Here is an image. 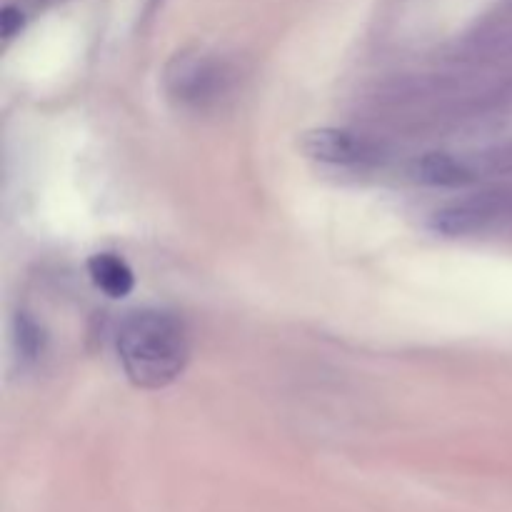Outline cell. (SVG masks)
<instances>
[{
    "label": "cell",
    "mask_w": 512,
    "mask_h": 512,
    "mask_svg": "<svg viewBox=\"0 0 512 512\" xmlns=\"http://www.w3.org/2000/svg\"><path fill=\"white\" fill-rule=\"evenodd\" d=\"M15 350L23 360H35L43 353V330L38 328L35 320H30L25 313H18L15 318Z\"/></svg>",
    "instance_id": "obj_5"
},
{
    "label": "cell",
    "mask_w": 512,
    "mask_h": 512,
    "mask_svg": "<svg viewBox=\"0 0 512 512\" xmlns=\"http://www.w3.org/2000/svg\"><path fill=\"white\" fill-rule=\"evenodd\" d=\"M480 210L473 208H448V210H440L435 213V230L440 233H448V235H460V233H468V230L478 228L480 225Z\"/></svg>",
    "instance_id": "obj_6"
},
{
    "label": "cell",
    "mask_w": 512,
    "mask_h": 512,
    "mask_svg": "<svg viewBox=\"0 0 512 512\" xmlns=\"http://www.w3.org/2000/svg\"><path fill=\"white\" fill-rule=\"evenodd\" d=\"M413 175L420 183L443 185V188H460V185L473 183V173L460 160L445 153H428L415 160Z\"/></svg>",
    "instance_id": "obj_4"
},
{
    "label": "cell",
    "mask_w": 512,
    "mask_h": 512,
    "mask_svg": "<svg viewBox=\"0 0 512 512\" xmlns=\"http://www.w3.org/2000/svg\"><path fill=\"white\" fill-rule=\"evenodd\" d=\"M88 273L95 288L103 290L108 298H125L135 288V275L130 265L113 253L93 255L88 260Z\"/></svg>",
    "instance_id": "obj_3"
},
{
    "label": "cell",
    "mask_w": 512,
    "mask_h": 512,
    "mask_svg": "<svg viewBox=\"0 0 512 512\" xmlns=\"http://www.w3.org/2000/svg\"><path fill=\"white\" fill-rule=\"evenodd\" d=\"M185 325L165 310H135L118 330V358L125 375L143 390L168 388L188 365Z\"/></svg>",
    "instance_id": "obj_1"
},
{
    "label": "cell",
    "mask_w": 512,
    "mask_h": 512,
    "mask_svg": "<svg viewBox=\"0 0 512 512\" xmlns=\"http://www.w3.org/2000/svg\"><path fill=\"white\" fill-rule=\"evenodd\" d=\"M300 150L308 158L330 165H358L373 158V148L365 138L340 128H315L303 133Z\"/></svg>",
    "instance_id": "obj_2"
},
{
    "label": "cell",
    "mask_w": 512,
    "mask_h": 512,
    "mask_svg": "<svg viewBox=\"0 0 512 512\" xmlns=\"http://www.w3.org/2000/svg\"><path fill=\"white\" fill-rule=\"evenodd\" d=\"M23 13H20V8H15V5H8V8H3V15H0V33H3L5 40L15 38V35L23 30Z\"/></svg>",
    "instance_id": "obj_7"
}]
</instances>
